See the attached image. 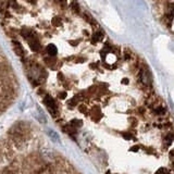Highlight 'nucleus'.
Returning <instances> with one entry per match:
<instances>
[{
  "label": "nucleus",
  "mask_w": 174,
  "mask_h": 174,
  "mask_svg": "<svg viewBox=\"0 0 174 174\" xmlns=\"http://www.w3.org/2000/svg\"><path fill=\"white\" fill-rule=\"evenodd\" d=\"M45 52H46V56H48V57H57L58 48L56 47L54 44H49L45 49Z\"/></svg>",
  "instance_id": "obj_7"
},
{
  "label": "nucleus",
  "mask_w": 174,
  "mask_h": 174,
  "mask_svg": "<svg viewBox=\"0 0 174 174\" xmlns=\"http://www.w3.org/2000/svg\"><path fill=\"white\" fill-rule=\"evenodd\" d=\"M20 36L23 38L25 41H26L27 46L30 47V49L33 52H39L41 50V43H40V38L39 35L32 30L30 28H27V27H24L19 32Z\"/></svg>",
  "instance_id": "obj_2"
},
{
  "label": "nucleus",
  "mask_w": 174,
  "mask_h": 174,
  "mask_svg": "<svg viewBox=\"0 0 174 174\" xmlns=\"http://www.w3.org/2000/svg\"><path fill=\"white\" fill-rule=\"evenodd\" d=\"M12 46H13V50L15 52L17 57L23 59L25 57V51H24V47L20 40H17V38H12Z\"/></svg>",
  "instance_id": "obj_4"
},
{
  "label": "nucleus",
  "mask_w": 174,
  "mask_h": 174,
  "mask_svg": "<svg viewBox=\"0 0 174 174\" xmlns=\"http://www.w3.org/2000/svg\"><path fill=\"white\" fill-rule=\"evenodd\" d=\"M0 174H82L69 161L45 146L27 122H17L0 141Z\"/></svg>",
  "instance_id": "obj_1"
},
{
  "label": "nucleus",
  "mask_w": 174,
  "mask_h": 174,
  "mask_svg": "<svg viewBox=\"0 0 174 174\" xmlns=\"http://www.w3.org/2000/svg\"><path fill=\"white\" fill-rule=\"evenodd\" d=\"M43 101H44V104H46V107H47L48 111L50 112L51 115L54 117H57L58 113H59V108H58L57 100H56L51 95L46 94L43 96Z\"/></svg>",
  "instance_id": "obj_3"
},
{
  "label": "nucleus",
  "mask_w": 174,
  "mask_h": 174,
  "mask_svg": "<svg viewBox=\"0 0 174 174\" xmlns=\"http://www.w3.org/2000/svg\"><path fill=\"white\" fill-rule=\"evenodd\" d=\"M48 134H49V136H50V138L52 139V141H57L58 139V135L54 133V130H49V133H48Z\"/></svg>",
  "instance_id": "obj_8"
},
{
  "label": "nucleus",
  "mask_w": 174,
  "mask_h": 174,
  "mask_svg": "<svg viewBox=\"0 0 174 174\" xmlns=\"http://www.w3.org/2000/svg\"><path fill=\"white\" fill-rule=\"evenodd\" d=\"M128 83H130V80H128L127 77H123V78L121 80V84H123V85H127Z\"/></svg>",
  "instance_id": "obj_9"
},
{
  "label": "nucleus",
  "mask_w": 174,
  "mask_h": 174,
  "mask_svg": "<svg viewBox=\"0 0 174 174\" xmlns=\"http://www.w3.org/2000/svg\"><path fill=\"white\" fill-rule=\"evenodd\" d=\"M69 9L71 10V12L73 14H76V15H80L82 13V9H80V6L78 4L76 0H71L70 4H69Z\"/></svg>",
  "instance_id": "obj_6"
},
{
  "label": "nucleus",
  "mask_w": 174,
  "mask_h": 174,
  "mask_svg": "<svg viewBox=\"0 0 174 174\" xmlns=\"http://www.w3.org/2000/svg\"><path fill=\"white\" fill-rule=\"evenodd\" d=\"M104 30H102V28H100V26L96 27L95 32L93 33V35H91V43L94 44V45H96V44L102 41V39H104Z\"/></svg>",
  "instance_id": "obj_5"
}]
</instances>
